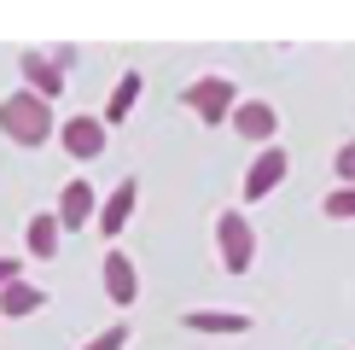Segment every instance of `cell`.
<instances>
[{
  "label": "cell",
  "mask_w": 355,
  "mask_h": 350,
  "mask_svg": "<svg viewBox=\"0 0 355 350\" xmlns=\"http://www.w3.org/2000/svg\"><path fill=\"white\" fill-rule=\"evenodd\" d=\"M53 128H58V117H53V106L47 99H35L29 88H18V94H6L0 99V135L6 140H18V146H47L53 140Z\"/></svg>",
  "instance_id": "6da1fadb"
},
{
  "label": "cell",
  "mask_w": 355,
  "mask_h": 350,
  "mask_svg": "<svg viewBox=\"0 0 355 350\" xmlns=\"http://www.w3.org/2000/svg\"><path fill=\"white\" fill-rule=\"evenodd\" d=\"M181 99H187V111H198V123H227L233 106H239V88H233L227 76H198V82H187L181 88Z\"/></svg>",
  "instance_id": "7a4b0ae2"
},
{
  "label": "cell",
  "mask_w": 355,
  "mask_h": 350,
  "mask_svg": "<svg viewBox=\"0 0 355 350\" xmlns=\"http://www.w3.org/2000/svg\"><path fill=\"white\" fill-rule=\"evenodd\" d=\"M216 245H221V269H227V274H245L250 257H257L250 216H245V210H221V216H216Z\"/></svg>",
  "instance_id": "3957f363"
},
{
  "label": "cell",
  "mask_w": 355,
  "mask_h": 350,
  "mask_svg": "<svg viewBox=\"0 0 355 350\" xmlns=\"http://www.w3.org/2000/svg\"><path fill=\"white\" fill-rule=\"evenodd\" d=\"M53 135H58V146H64L70 158H82V164L105 152V123H99V117H82V111H76V117H64Z\"/></svg>",
  "instance_id": "277c9868"
},
{
  "label": "cell",
  "mask_w": 355,
  "mask_h": 350,
  "mask_svg": "<svg viewBox=\"0 0 355 350\" xmlns=\"http://www.w3.org/2000/svg\"><path fill=\"white\" fill-rule=\"evenodd\" d=\"M286 164H291V158H286V146H262V152H257V164L245 169V199H250V204H257V199H268L274 187L286 181Z\"/></svg>",
  "instance_id": "5b68a950"
},
{
  "label": "cell",
  "mask_w": 355,
  "mask_h": 350,
  "mask_svg": "<svg viewBox=\"0 0 355 350\" xmlns=\"http://www.w3.org/2000/svg\"><path fill=\"white\" fill-rule=\"evenodd\" d=\"M227 123L239 128L245 140H257V146H274V128H279V117H274V106H268V99H239Z\"/></svg>",
  "instance_id": "8992f818"
},
{
  "label": "cell",
  "mask_w": 355,
  "mask_h": 350,
  "mask_svg": "<svg viewBox=\"0 0 355 350\" xmlns=\"http://www.w3.org/2000/svg\"><path fill=\"white\" fill-rule=\"evenodd\" d=\"M94 187H87L82 181V175H76V181H70L64 187V193H58V216H53V222H58V233H76V228H87V222H94Z\"/></svg>",
  "instance_id": "52a82bcc"
},
{
  "label": "cell",
  "mask_w": 355,
  "mask_h": 350,
  "mask_svg": "<svg viewBox=\"0 0 355 350\" xmlns=\"http://www.w3.org/2000/svg\"><path fill=\"white\" fill-rule=\"evenodd\" d=\"M24 88H29L35 99H47V106H53V94L64 88V65H58L53 53H24Z\"/></svg>",
  "instance_id": "ba28073f"
},
{
  "label": "cell",
  "mask_w": 355,
  "mask_h": 350,
  "mask_svg": "<svg viewBox=\"0 0 355 350\" xmlns=\"http://www.w3.org/2000/svg\"><path fill=\"white\" fill-rule=\"evenodd\" d=\"M135 199H140V181H135V175H123V181H116V193L105 199V210H99V233H105V240L123 233V222L135 216Z\"/></svg>",
  "instance_id": "9c48e42d"
},
{
  "label": "cell",
  "mask_w": 355,
  "mask_h": 350,
  "mask_svg": "<svg viewBox=\"0 0 355 350\" xmlns=\"http://www.w3.org/2000/svg\"><path fill=\"white\" fill-rule=\"evenodd\" d=\"M135 292H140L135 262H128L123 251H105V298L111 303H135Z\"/></svg>",
  "instance_id": "30bf717a"
},
{
  "label": "cell",
  "mask_w": 355,
  "mask_h": 350,
  "mask_svg": "<svg viewBox=\"0 0 355 350\" xmlns=\"http://www.w3.org/2000/svg\"><path fill=\"white\" fill-rule=\"evenodd\" d=\"M41 303H47V292H41V286H29V281H12V286H0V315H12V321L35 315Z\"/></svg>",
  "instance_id": "8fae6325"
},
{
  "label": "cell",
  "mask_w": 355,
  "mask_h": 350,
  "mask_svg": "<svg viewBox=\"0 0 355 350\" xmlns=\"http://www.w3.org/2000/svg\"><path fill=\"white\" fill-rule=\"evenodd\" d=\"M140 88H146V76H140V70H123V82L111 88V99H105V117H99V123H128V111H135Z\"/></svg>",
  "instance_id": "7c38bea8"
},
{
  "label": "cell",
  "mask_w": 355,
  "mask_h": 350,
  "mask_svg": "<svg viewBox=\"0 0 355 350\" xmlns=\"http://www.w3.org/2000/svg\"><path fill=\"white\" fill-rule=\"evenodd\" d=\"M187 327L192 333H250V315H239V310H192L187 315Z\"/></svg>",
  "instance_id": "4fadbf2b"
},
{
  "label": "cell",
  "mask_w": 355,
  "mask_h": 350,
  "mask_svg": "<svg viewBox=\"0 0 355 350\" xmlns=\"http://www.w3.org/2000/svg\"><path fill=\"white\" fill-rule=\"evenodd\" d=\"M58 222L53 216H29V257H58Z\"/></svg>",
  "instance_id": "5bb4252c"
},
{
  "label": "cell",
  "mask_w": 355,
  "mask_h": 350,
  "mask_svg": "<svg viewBox=\"0 0 355 350\" xmlns=\"http://www.w3.org/2000/svg\"><path fill=\"white\" fill-rule=\"evenodd\" d=\"M128 344V321H116V327H105V333H94L82 350H123Z\"/></svg>",
  "instance_id": "9a60e30c"
},
{
  "label": "cell",
  "mask_w": 355,
  "mask_h": 350,
  "mask_svg": "<svg viewBox=\"0 0 355 350\" xmlns=\"http://www.w3.org/2000/svg\"><path fill=\"white\" fill-rule=\"evenodd\" d=\"M320 210H327V216H338V222H349V216H355V187H338V193L320 204Z\"/></svg>",
  "instance_id": "2e32d148"
},
{
  "label": "cell",
  "mask_w": 355,
  "mask_h": 350,
  "mask_svg": "<svg viewBox=\"0 0 355 350\" xmlns=\"http://www.w3.org/2000/svg\"><path fill=\"white\" fill-rule=\"evenodd\" d=\"M338 181H344V187H355V140H344V146H338Z\"/></svg>",
  "instance_id": "e0dca14e"
},
{
  "label": "cell",
  "mask_w": 355,
  "mask_h": 350,
  "mask_svg": "<svg viewBox=\"0 0 355 350\" xmlns=\"http://www.w3.org/2000/svg\"><path fill=\"white\" fill-rule=\"evenodd\" d=\"M12 281H24V262L18 257H0V286H12Z\"/></svg>",
  "instance_id": "ac0fdd59"
}]
</instances>
